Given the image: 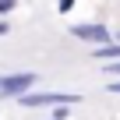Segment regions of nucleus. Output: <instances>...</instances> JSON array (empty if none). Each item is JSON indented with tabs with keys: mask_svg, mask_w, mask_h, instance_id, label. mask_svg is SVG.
Here are the masks:
<instances>
[{
	"mask_svg": "<svg viewBox=\"0 0 120 120\" xmlns=\"http://www.w3.org/2000/svg\"><path fill=\"white\" fill-rule=\"evenodd\" d=\"M11 32V21H4V14H0V35H7Z\"/></svg>",
	"mask_w": 120,
	"mask_h": 120,
	"instance_id": "nucleus-7",
	"label": "nucleus"
},
{
	"mask_svg": "<svg viewBox=\"0 0 120 120\" xmlns=\"http://www.w3.org/2000/svg\"><path fill=\"white\" fill-rule=\"evenodd\" d=\"M18 106H25V109H39V106H56V102H71V106H78L81 102V92H39V88H28L25 95H18L14 99Z\"/></svg>",
	"mask_w": 120,
	"mask_h": 120,
	"instance_id": "nucleus-1",
	"label": "nucleus"
},
{
	"mask_svg": "<svg viewBox=\"0 0 120 120\" xmlns=\"http://www.w3.org/2000/svg\"><path fill=\"white\" fill-rule=\"evenodd\" d=\"M49 120H53V116H49Z\"/></svg>",
	"mask_w": 120,
	"mask_h": 120,
	"instance_id": "nucleus-10",
	"label": "nucleus"
},
{
	"mask_svg": "<svg viewBox=\"0 0 120 120\" xmlns=\"http://www.w3.org/2000/svg\"><path fill=\"white\" fill-rule=\"evenodd\" d=\"M39 85V74L35 71H18V74H4V85H0V99H18L25 95L28 88Z\"/></svg>",
	"mask_w": 120,
	"mask_h": 120,
	"instance_id": "nucleus-2",
	"label": "nucleus"
},
{
	"mask_svg": "<svg viewBox=\"0 0 120 120\" xmlns=\"http://www.w3.org/2000/svg\"><path fill=\"white\" fill-rule=\"evenodd\" d=\"M0 85H4V74H0Z\"/></svg>",
	"mask_w": 120,
	"mask_h": 120,
	"instance_id": "nucleus-9",
	"label": "nucleus"
},
{
	"mask_svg": "<svg viewBox=\"0 0 120 120\" xmlns=\"http://www.w3.org/2000/svg\"><path fill=\"white\" fill-rule=\"evenodd\" d=\"M106 74L109 78H120V60H106Z\"/></svg>",
	"mask_w": 120,
	"mask_h": 120,
	"instance_id": "nucleus-6",
	"label": "nucleus"
},
{
	"mask_svg": "<svg viewBox=\"0 0 120 120\" xmlns=\"http://www.w3.org/2000/svg\"><path fill=\"white\" fill-rule=\"evenodd\" d=\"M106 88H109V92H113V95H120V81H109V85H106Z\"/></svg>",
	"mask_w": 120,
	"mask_h": 120,
	"instance_id": "nucleus-8",
	"label": "nucleus"
},
{
	"mask_svg": "<svg viewBox=\"0 0 120 120\" xmlns=\"http://www.w3.org/2000/svg\"><path fill=\"white\" fill-rule=\"evenodd\" d=\"M74 4H78V0H56V11H60V14H71Z\"/></svg>",
	"mask_w": 120,
	"mask_h": 120,
	"instance_id": "nucleus-4",
	"label": "nucleus"
},
{
	"mask_svg": "<svg viewBox=\"0 0 120 120\" xmlns=\"http://www.w3.org/2000/svg\"><path fill=\"white\" fill-rule=\"evenodd\" d=\"M14 7H18V0H0V14H4V18L14 14Z\"/></svg>",
	"mask_w": 120,
	"mask_h": 120,
	"instance_id": "nucleus-5",
	"label": "nucleus"
},
{
	"mask_svg": "<svg viewBox=\"0 0 120 120\" xmlns=\"http://www.w3.org/2000/svg\"><path fill=\"white\" fill-rule=\"evenodd\" d=\"M67 32H71L74 39L88 42V46H99V42H109V39H113V32H109L102 21H78V25H71Z\"/></svg>",
	"mask_w": 120,
	"mask_h": 120,
	"instance_id": "nucleus-3",
	"label": "nucleus"
}]
</instances>
